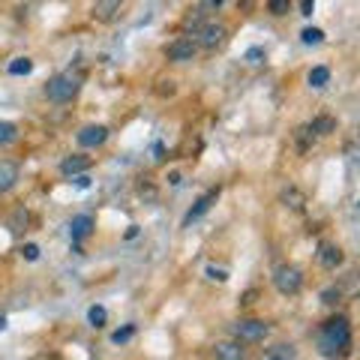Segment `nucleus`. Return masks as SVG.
Returning a JSON list of instances; mask_svg holds the SVG:
<instances>
[{"label":"nucleus","instance_id":"f257e3e1","mask_svg":"<svg viewBox=\"0 0 360 360\" xmlns=\"http://www.w3.org/2000/svg\"><path fill=\"white\" fill-rule=\"evenodd\" d=\"M319 348L324 357H336V354H345L352 348V328H348V319L336 315V319L324 321L321 324V333H319Z\"/></svg>","mask_w":360,"mask_h":360},{"label":"nucleus","instance_id":"f03ea898","mask_svg":"<svg viewBox=\"0 0 360 360\" xmlns=\"http://www.w3.org/2000/svg\"><path fill=\"white\" fill-rule=\"evenodd\" d=\"M82 82L84 78L78 72H60L54 75L49 84H45V96L51 99V103H72V99L78 96V90H82Z\"/></svg>","mask_w":360,"mask_h":360},{"label":"nucleus","instance_id":"7ed1b4c3","mask_svg":"<svg viewBox=\"0 0 360 360\" xmlns=\"http://www.w3.org/2000/svg\"><path fill=\"white\" fill-rule=\"evenodd\" d=\"M274 285L279 295H285V297H295L297 291L303 288V274L295 267V264H279L274 270Z\"/></svg>","mask_w":360,"mask_h":360},{"label":"nucleus","instance_id":"20e7f679","mask_svg":"<svg viewBox=\"0 0 360 360\" xmlns=\"http://www.w3.org/2000/svg\"><path fill=\"white\" fill-rule=\"evenodd\" d=\"M270 333V324L258 321V319H240L234 324V336H238L240 342H264Z\"/></svg>","mask_w":360,"mask_h":360},{"label":"nucleus","instance_id":"39448f33","mask_svg":"<svg viewBox=\"0 0 360 360\" xmlns=\"http://www.w3.org/2000/svg\"><path fill=\"white\" fill-rule=\"evenodd\" d=\"M195 37H198L195 45L213 51V49H219V45L229 39V30H225V25H217V21H210V25H201V27L195 30Z\"/></svg>","mask_w":360,"mask_h":360},{"label":"nucleus","instance_id":"423d86ee","mask_svg":"<svg viewBox=\"0 0 360 360\" xmlns=\"http://www.w3.org/2000/svg\"><path fill=\"white\" fill-rule=\"evenodd\" d=\"M195 54H198L195 39H186V37H180L172 45H165V58L172 63H189V60H195Z\"/></svg>","mask_w":360,"mask_h":360},{"label":"nucleus","instance_id":"0eeeda50","mask_svg":"<svg viewBox=\"0 0 360 360\" xmlns=\"http://www.w3.org/2000/svg\"><path fill=\"white\" fill-rule=\"evenodd\" d=\"M75 141L82 144V148H103L108 141V127H103V123H87V127L78 129Z\"/></svg>","mask_w":360,"mask_h":360},{"label":"nucleus","instance_id":"6e6552de","mask_svg":"<svg viewBox=\"0 0 360 360\" xmlns=\"http://www.w3.org/2000/svg\"><path fill=\"white\" fill-rule=\"evenodd\" d=\"M123 6V0H94V21H99V25H111V21L117 18Z\"/></svg>","mask_w":360,"mask_h":360},{"label":"nucleus","instance_id":"1a4fd4ad","mask_svg":"<svg viewBox=\"0 0 360 360\" xmlns=\"http://www.w3.org/2000/svg\"><path fill=\"white\" fill-rule=\"evenodd\" d=\"M18 165L13 160H0V195H6V193H13V189L18 186Z\"/></svg>","mask_w":360,"mask_h":360},{"label":"nucleus","instance_id":"9d476101","mask_svg":"<svg viewBox=\"0 0 360 360\" xmlns=\"http://www.w3.org/2000/svg\"><path fill=\"white\" fill-rule=\"evenodd\" d=\"M90 165H94V160L84 153H72V156H66V160L60 162V174L63 177H75V174H84L90 172Z\"/></svg>","mask_w":360,"mask_h":360},{"label":"nucleus","instance_id":"9b49d317","mask_svg":"<svg viewBox=\"0 0 360 360\" xmlns=\"http://www.w3.org/2000/svg\"><path fill=\"white\" fill-rule=\"evenodd\" d=\"M70 234H72V240H87L90 234H94V217L90 213H78V217H72L70 222Z\"/></svg>","mask_w":360,"mask_h":360},{"label":"nucleus","instance_id":"f8f14e48","mask_svg":"<svg viewBox=\"0 0 360 360\" xmlns=\"http://www.w3.org/2000/svg\"><path fill=\"white\" fill-rule=\"evenodd\" d=\"M213 354L219 360H243L246 352H243V342L240 340H225V342H217L213 345Z\"/></svg>","mask_w":360,"mask_h":360},{"label":"nucleus","instance_id":"ddd939ff","mask_svg":"<svg viewBox=\"0 0 360 360\" xmlns=\"http://www.w3.org/2000/svg\"><path fill=\"white\" fill-rule=\"evenodd\" d=\"M319 262L333 270V267H340L345 262V252H342V246H336V243H321V250H319Z\"/></svg>","mask_w":360,"mask_h":360},{"label":"nucleus","instance_id":"4468645a","mask_svg":"<svg viewBox=\"0 0 360 360\" xmlns=\"http://www.w3.org/2000/svg\"><path fill=\"white\" fill-rule=\"evenodd\" d=\"M217 198H219V189H210V193H205V195H201V198L195 201V205H193V210L186 213V219H184V222L189 225V222L201 219V217H205V213L210 210V205H213V201H217Z\"/></svg>","mask_w":360,"mask_h":360},{"label":"nucleus","instance_id":"2eb2a0df","mask_svg":"<svg viewBox=\"0 0 360 360\" xmlns=\"http://www.w3.org/2000/svg\"><path fill=\"white\" fill-rule=\"evenodd\" d=\"M336 127H340V123H336V117L321 115V117H315V120L309 123L307 132H309V135H330V132H336Z\"/></svg>","mask_w":360,"mask_h":360},{"label":"nucleus","instance_id":"dca6fc26","mask_svg":"<svg viewBox=\"0 0 360 360\" xmlns=\"http://www.w3.org/2000/svg\"><path fill=\"white\" fill-rule=\"evenodd\" d=\"M307 82H309V87H315V90L328 87V82H330V70H328V66H312L309 75H307Z\"/></svg>","mask_w":360,"mask_h":360},{"label":"nucleus","instance_id":"f3484780","mask_svg":"<svg viewBox=\"0 0 360 360\" xmlns=\"http://www.w3.org/2000/svg\"><path fill=\"white\" fill-rule=\"evenodd\" d=\"M283 205L291 207V210H303V205H307V195H303L300 189L288 186V189H283Z\"/></svg>","mask_w":360,"mask_h":360},{"label":"nucleus","instance_id":"a211bd4d","mask_svg":"<svg viewBox=\"0 0 360 360\" xmlns=\"http://www.w3.org/2000/svg\"><path fill=\"white\" fill-rule=\"evenodd\" d=\"M18 139V127L13 120H0V148H6V144H13Z\"/></svg>","mask_w":360,"mask_h":360},{"label":"nucleus","instance_id":"6ab92c4d","mask_svg":"<svg viewBox=\"0 0 360 360\" xmlns=\"http://www.w3.org/2000/svg\"><path fill=\"white\" fill-rule=\"evenodd\" d=\"M264 357H270V360H291V357H297V352H295V345H274V348H267L264 352Z\"/></svg>","mask_w":360,"mask_h":360},{"label":"nucleus","instance_id":"aec40b11","mask_svg":"<svg viewBox=\"0 0 360 360\" xmlns=\"http://www.w3.org/2000/svg\"><path fill=\"white\" fill-rule=\"evenodd\" d=\"M300 42H303V45H321V42H324V30H321V27H303Z\"/></svg>","mask_w":360,"mask_h":360},{"label":"nucleus","instance_id":"412c9836","mask_svg":"<svg viewBox=\"0 0 360 360\" xmlns=\"http://www.w3.org/2000/svg\"><path fill=\"white\" fill-rule=\"evenodd\" d=\"M9 72L13 75H30L33 72V60L30 58H15L13 63H9Z\"/></svg>","mask_w":360,"mask_h":360},{"label":"nucleus","instance_id":"4be33fe9","mask_svg":"<svg viewBox=\"0 0 360 360\" xmlns=\"http://www.w3.org/2000/svg\"><path fill=\"white\" fill-rule=\"evenodd\" d=\"M87 321L94 324V328H103V324L108 321V312H105V307H90V309H87Z\"/></svg>","mask_w":360,"mask_h":360},{"label":"nucleus","instance_id":"5701e85b","mask_svg":"<svg viewBox=\"0 0 360 360\" xmlns=\"http://www.w3.org/2000/svg\"><path fill=\"white\" fill-rule=\"evenodd\" d=\"M132 336H135V324H127V328H120V330L111 333V342H115V345H123V342H129Z\"/></svg>","mask_w":360,"mask_h":360},{"label":"nucleus","instance_id":"b1692460","mask_svg":"<svg viewBox=\"0 0 360 360\" xmlns=\"http://www.w3.org/2000/svg\"><path fill=\"white\" fill-rule=\"evenodd\" d=\"M243 58H246V63L258 66V63H264V58H267V54H264V49H262V45H252V49H246V54H243Z\"/></svg>","mask_w":360,"mask_h":360},{"label":"nucleus","instance_id":"393cba45","mask_svg":"<svg viewBox=\"0 0 360 360\" xmlns=\"http://www.w3.org/2000/svg\"><path fill=\"white\" fill-rule=\"evenodd\" d=\"M288 6H291V0H267V9H270V15H285L288 13Z\"/></svg>","mask_w":360,"mask_h":360},{"label":"nucleus","instance_id":"a878e982","mask_svg":"<svg viewBox=\"0 0 360 360\" xmlns=\"http://www.w3.org/2000/svg\"><path fill=\"white\" fill-rule=\"evenodd\" d=\"M205 274H207V279H213V283H229V270H222V267H213L210 264Z\"/></svg>","mask_w":360,"mask_h":360},{"label":"nucleus","instance_id":"bb28decb","mask_svg":"<svg viewBox=\"0 0 360 360\" xmlns=\"http://www.w3.org/2000/svg\"><path fill=\"white\" fill-rule=\"evenodd\" d=\"M340 297H342V291H340V288H328V291L321 295V300L328 303V307H333V303H340Z\"/></svg>","mask_w":360,"mask_h":360},{"label":"nucleus","instance_id":"cd10ccee","mask_svg":"<svg viewBox=\"0 0 360 360\" xmlns=\"http://www.w3.org/2000/svg\"><path fill=\"white\" fill-rule=\"evenodd\" d=\"M21 255H25L27 262H37V258H39V246L37 243H27L25 250H21Z\"/></svg>","mask_w":360,"mask_h":360},{"label":"nucleus","instance_id":"c85d7f7f","mask_svg":"<svg viewBox=\"0 0 360 360\" xmlns=\"http://www.w3.org/2000/svg\"><path fill=\"white\" fill-rule=\"evenodd\" d=\"M312 9H315V0H303V15H312Z\"/></svg>","mask_w":360,"mask_h":360},{"label":"nucleus","instance_id":"c756f323","mask_svg":"<svg viewBox=\"0 0 360 360\" xmlns=\"http://www.w3.org/2000/svg\"><path fill=\"white\" fill-rule=\"evenodd\" d=\"M75 184H78V186H82V189H84V186H90V177H87V174H82V177H78V174H75Z\"/></svg>","mask_w":360,"mask_h":360},{"label":"nucleus","instance_id":"7c9ffc66","mask_svg":"<svg viewBox=\"0 0 360 360\" xmlns=\"http://www.w3.org/2000/svg\"><path fill=\"white\" fill-rule=\"evenodd\" d=\"M135 234H139V225H129V229H127V240H132Z\"/></svg>","mask_w":360,"mask_h":360},{"label":"nucleus","instance_id":"2f4dec72","mask_svg":"<svg viewBox=\"0 0 360 360\" xmlns=\"http://www.w3.org/2000/svg\"><path fill=\"white\" fill-rule=\"evenodd\" d=\"M225 0H205V6H222Z\"/></svg>","mask_w":360,"mask_h":360},{"label":"nucleus","instance_id":"473e14b6","mask_svg":"<svg viewBox=\"0 0 360 360\" xmlns=\"http://www.w3.org/2000/svg\"><path fill=\"white\" fill-rule=\"evenodd\" d=\"M6 328V315H0V330H4Z\"/></svg>","mask_w":360,"mask_h":360}]
</instances>
